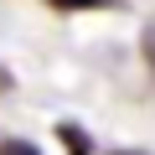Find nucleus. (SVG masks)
Returning a JSON list of instances; mask_svg holds the SVG:
<instances>
[{
	"instance_id": "f257e3e1",
	"label": "nucleus",
	"mask_w": 155,
	"mask_h": 155,
	"mask_svg": "<svg viewBox=\"0 0 155 155\" xmlns=\"http://www.w3.org/2000/svg\"><path fill=\"white\" fill-rule=\"evenodd\" d=\"M57 134L67 140V150H72V155H88V134L78 129V124H57Z\"/></svg>"
},
{
	"instance_id": "f03ea898",
	"label": "nucleus",
	"mask_w": 155,
	"mask_h": 155,
	"mask_svg": "<svg viewBox=\"0 0 155 155\" xmlns=\"http://www.w3.org/2000/svg\"><path fill=\"white\" fill-rule=\"evenodd\" d=\"M0 155H41V150L26 145V140H5V145H0Z\"/></svg>"
},
{
	"instance_id": "7ed1b4c3",
	"label": "nucleus",
	"mask_w": 155,
	"mask_h": 155,
	"mask_svg": "<svg viewBox=\"0 0 155 155\" xmlns=\"http://www.w3.org/2000/svg\"><path fill=\"white\" fill-rule=\"evenodd\" d=\"M52 5H67V11H104L109 0H52Z\"/></svg>"
},
{
	"instance_id": "20e7f679",
	"label": "nucleus",
	"mask_w": 155,
	"mask_h": 155,
	"mask_svg": "<svg viewBox=\"0 0 155 155\" xmlns=\"http://www.w3.org/2000/svg\"><path fill=\"white\" fill-rule=\"evenodd\" d=\"M145 57H150V62H155V26H150V31H145Z\"/></svg>"
},
{
	"instance_id": "39448f33",
	"label": "nucleus",
	"mask_w": 155,
	"mask_h": 155,
	"mask_svg": "<svg viewBox=\"0 0 155 155\" xmlns=\"http://www.w3.org/2000/svg\"><path fill=\"white\" fill-rule=\"evenodd\" d=\"M114 155H145V150H114Z\"/></svg>"
}]
</instances>
